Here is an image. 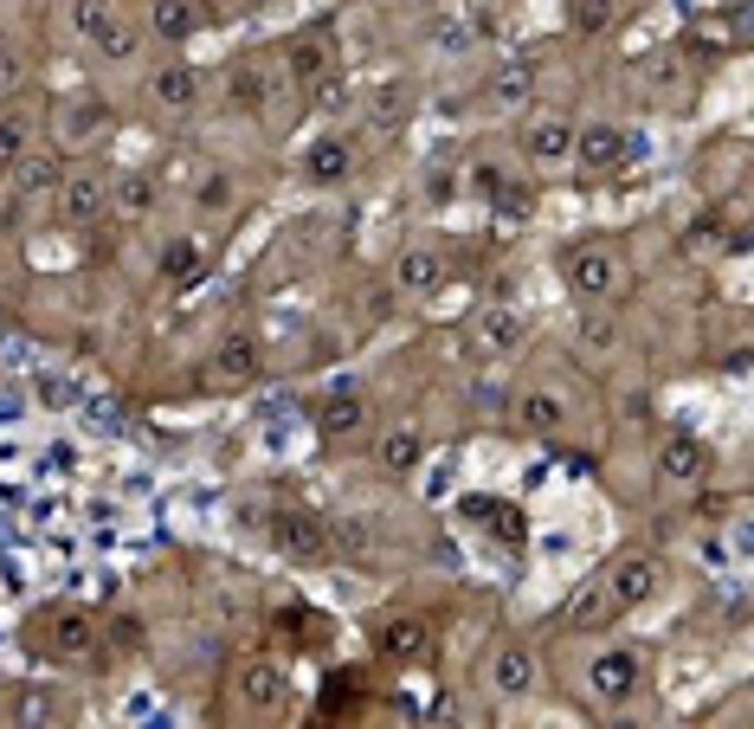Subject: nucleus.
Here are the masks:
<instances>
[{"mask_svg":"<svg viewBox=\"0 0 754 729\" xmlns=\"http://www.w3.org/2000/svg\"><path fill=\"white\" fill-rule=\"evenodd\" d=\"M665 582V569H658V555H619L613 575H607V594H613L619 607H645L651 594Z\"/></svg>","mask_w":754,"mask_h":729,"instance_id":"nucleus-8","label":"nucleus"},{"mask_svg":"<svg viewBox=\"0 0 754 729\" xmlns=\"http://www.w3.org/2000/svg\"><path fill=\"white\" fill-rule=\"evenodd\" d=\"M46 717H52V697L26 691V697H20V724H46Z\"/></svg>","mask_w":754,"mask_h":729,"instance_id":"nucleus-43","label":"nucleus"},{"mask_svg":"<svg viewBox=\"0 0 754 729\" xmlns=\"http://www.w3.org/2000/svg\"><path fill=\"white\" fill-rule=\"evenodd\" d=\"M561 420H567V407H561L554 394H542V387H529V394L516 401V427H523L529 439H554Z\"/></svg>","mask_w":754,"mask_h":729,"instance_id":"nucleus-22","label":"nucleus"},{"mask_svg":"<svg viewBox=\"0 0 754 729\" xmlns=\"http://www.w3.org/2000/svg\"><path fill=\"white\" fill-rule=\"evenodd\" d=\"M613 20H619V0H574V33L600 39V33H607Z\"/></svg>","mask_w":754,"mask_h":729,"instance_id":"nucleus-33","label":"nucleus"},{"mask_svg":"<svg viewBox=\"0 0 754 729\" xmlns=\"http://www.w3.org/2000/svg\"><path fill=\"white\" fill-rule=\"evenodd\" d=\"M567 285L581 297H594V303H607L625 285V259H619L613 246H574L567 252Z\"/></svg>","mask_w":754,"mask_h":729,"instance_id":"nucleus-2","label":"nucleus"},{"mask_svg":"<svg viewBox=\"0 0 754 729\" xmlns=\"http://www.w3.org/2000/svg\"><path fill=\"white\" fill-rule=\"evenodd\" d=\"M272 542L277 555H290L297 569H323L330 555H336V542H330V523L310 511H277L272 516Z\"/></svg>","mask_w":754,"mask_h":729,"instance_id":"nucleus-1","label":"nucleus"},{"mask_svg":"<svg viewBox=\"0 0 754 729\" xmlns=\"http://www.w3.org/2000/svg\"><path fill=\"white\" fill-rule=\"evenodd\" d=\"M394 285H374V291H368V316H394Z\"/></svg>","mask_w":754,"mask_h":729,"instance_id":"nucleus-44","label":"nucleus"},{"mask_svg":"<svg viewBox=\"0 0 754 729\" xmlns=\"http://www.w3.org/2000/svg\"><path fill=\"white\" fill-rule=\"evenodd\" d=\"M445 285V259L439 252H426V246H412L400 252V265H394V291H412V297H432Z\"/></svg>","mask_w":754,"mask_h":729,"instance_id":"nucleus-19","label":"nucleus"},{"mask_svg":"<svg viewBox=\"0 0 754 729\" xmlns=\"http://www.w3.org/2000/svg\"><path fill=\"white\" fill-rule=\"evenodd\" d=\"M490 91H496L503 104H529V91H536V59H510V65H496Z\"/></svg>","mask_w":754,"mask_h":729,"instance_id":"nucleus-31","label":"nucleus"},{"mask_svg":"<svg viewBox=\"0 0 754 729\" xmlns=\"http://www.w3.org/2000/svg\"><path fill=\"white\" fill-rule=\"evenodd\" d=\"M368 117H374V130H394V123H407V91H400V84H387V91L374 97V110H368Z\"/></svg>","mask_w":754,"mask_h":729,"instance_id":"nucleus-36","label":"nucleus"},{"mask_svg":"<svg viewBox=\"0 0 754 729\" xmlns=\"http://www.w3.org/2000/svg\"><path fill=\"white\" fill-rule=\"evenodd\" d=\"M368 427V401L355 394V387H336V394H323V407H316V433L323 439H348Z\"/></svg>","mask_w":754,"mask_h":729,"instance_id":"nucleus-14","label":"nucleus"},{"mask_svg":"<svg viewBox=\"0 0 754 729\" xmlns=\"http://www.w3.org/2000/svg\"><path fill=\"white\" fill-rule=\"evenodd\" d=\"M148 97L168 104V110H188V104L201 97V77L188 72V65H161V72L148 77Z\"/></svg>","mask_w":754,"mask_h":729,"instance_id":"nucleus-27","label":"nucleus"},{"mask_svg":"<svg viewBox=\"0 0 754 729\" xmlns=\"http://www.w3.org/2000/svg\"><path fill=\"white\" fill-rule=\"evenodd\" d=\"M26 148H33V123H26V117H0V175H7Z\"/></svg>","mask_w":754,"mask_h":729,"instance_id":"nucleus-34","label":"nucleus"},{"mask_svg":"<svg viewBox=\"0 0 754 729\" xmlns=\"http://www.w3.org/2000/svg\"><path fill=\"white\" fill-rule=\"evenodd\" d=\"M419 458H426L419 427H394V433H381V445H374V465H381V471H394V478H407Z\"/></svg>","mask_w":754,"mask_h":729,"instance_id":"nucleus-23","label":"nucleus"},{"mask_svg":"<svg viewBox=\"0 0 754 729\" xmlns=\"http://www.w3.org/2000/svg\"><path fill=\"white\" fill-rule=\"evenodd\" d=\"M161 278H168V285H201L206 278L201 239H168V246H161Z\"/></svg>","mask_w":754,"mask_h":729,"instance_id":"nucleus-24","label":"nucleus"},{"mask_svg":"<svg viewBox=\"0 0 754 729\" xmlns=\"http://www.w3.org/2000/svg\"><path fill=\"white\" fill-rule=\"evenodd\" d=\"M638 671H645V665H638V653L607 646V653L587 665V684H594V697H600V704H625V697L638 691Z\"/></svg>","mask_w":754,"mask_h":729,"instance_id":"nucleus-5","label":"nucleus"},{"mask_svg":"<svg viewBox=\"0 0 754 729\" xmlns=\"http://www.w3.org/2000/svg\"><path fill=\"white\" fill-rule=\"evenodd\" d=\"M232 691H239V704L246 710H284L290 704V671L277 665V658H246L239 671H232Z\"/></svg>","mask_w":754,"mask_h":729,"instance_id":"nucleus-3","label":"nucleus"},{"mask_svg":"<svg viewBox=\"0 0 754 729\" xmlns=\"http://www.w3.org/2000/svg\"><path fill=\"white\" fill-rule=\"evenodd\" d=\"M490 684H496L503 697H529V691H536V653L496 646V653H490Z\"/></svg>","mask_w":754,"mask_h":729,"instance_id":"nucleus-17","label":"nucleus"},{"mask_svg":"<svg viewBox=\"0 0 754 729\" xmlns=\"http://www.w3.org/2000/svg\"><path fill=\"white\" fill-rule=\"evenodd\" d=\"M20 77H26L20 46H13V39H0V97H13V91H20Z\"/></svg>","mask_w":754,"mask_h":729,"instance_id":"nucleus-37","label":"nucleus"},{"mask_svg":"<svg viewBox=\"0 0 754 729\" xmlns=\"http://www.w3.org/2000/svg\"><path fill=\"white\" fill-rule=\"evenodd\" d=\"M567 148H574V123H567V117H536V123L523 130V155L542 162V168H549V162H567Z\"/></svg>","mask_w":754,"mask_h":729,"instance_id":"nucleus-18","label":"nucleus"},{"mask_svg":"<svg viewBox=\"0 0 754 729\" xmlns=\"http://www.w3.org/2000/svg\"><path fill=\"white\" fill-rule=\"evenodd\" d=\"M91 46H97V52H104V59H117V65H123V59H130V52H136V26H130V20H117V13H110V20H104V26H97V33H91Z\"/></svg>","mask_w":754,"mask_h":729,"instance_id":"nucleus-32","label":"nucleus"},{"mask_svg":"<svg viewBox=\"0 0 754 729\" xmlns=\"http://www.w3.org/2000/svg\"><path fill=\"white\" fill-rule=\"evenodd\" d=\"M265 97H272V77L259 72V65H232V72H226V104H239V110H265Z\"/></svg>","mask_w":754,"mask_h":729,"instance_id":"nucleus-29","label":"nucleus"},{"mask_svg":"<svg viewBox=\"0 0 754 729\" xmlns=\"http://www.w3.org/2000/svg\"><path fill=\"white\" fill-rule=\"evenodd\" d=\"M716 232H722V219H716V214H703L696 226H690V246H716Z\"/></svg>","mask_w":754,"mask_h":729,"instance_id":"nucleus-45","label":"nucleus"},{"mask_svg":"<svg viewBox=\"0 0 754 729\" xmlns=\"http://www.w3.org/2000/svg\"><path fill=\"white\" fill-rule=\"evenodd\" d=\"M310 620H316L310 607H284V613H277V633H284V640H316V626H310Z\"/></svg>","mask_w":754,"mask_h":729,"instance_id":"nucleus-39","label":"nucleus"},{"mask_svg":"<svg viewBox=\"0 0 754 729\" xmlns=\"http://www.w3.org/2000/svg\"><path fill=\"white\" fill-rule=\"evenodd\" d=\"M561 620L574 626V633H594V626H613L619 620V600L607 594V582H587L567 594V607H561Z\"/></svg>","mask_w":754,"mask_h":729,"instance_id":"nucleus-13","label":"nucleus"},{"mask_svg":"<svg viewBox=\"0 0 754 729\" xmlns=\"http://www.w3.org/2000/svg\"><path fill=\"white\" fill-rule=\"evenodd\" d=\"M581 349H587V356H613L619 349V316L613 310H581Z\"/></svg>","mask_w":754,"mask_h":729,"instance_id":"nucleus-30","label":"nucleus"},{"mask_svg":"<svg viewBox=\"0 0 754 729\" xmlns=\"http://www.w3.org/2000/svg\"><path fill=\"white\" fill-rule=\"evenodd\" d=\"M104 20H110V0H71V26H77L84 39H91Z\"/></svg>","mask_w":754,"mask_h":729,"instance_id":"nucleus-38","label":"nucleus"},{"mask_svg":"<svg viewBox=\"0 0 754 729\" xmlns=\"http://www.w3.org/2000/svg\"><path fill=\"white\" fill-rule=\"evenodd\" d=\"M59 214L71 226H97V219L110 214V181H97V175H65L59 181Z\"/></svg>","mask_w":754,"mask_h":729,"instance_id":"nucleus-10","label":"nucleus"},{"mask_svg":"<svg viewBox=\"0 0 754 729\" xmlns=\"http://www.w3.org/2000/svg\"><path fill=\"white\" fill-rule=\"evenodd\" d=\"M490 194H496V207H503V214H529V188H516V181H503V175H496V181H490Z\"/></svg>","mask_w":754,"mask_h":729,"instance_id":"nucleus-40","label":"nucleus"},{"mask_svg":"<svg viewBox=\"0 0 754 729\" xmlns=\"http://www.w3.org/2000/svg\"><path fill=\"white\" fill-rule=\"evenodd\" d=\"M323 72H330V46L323 39H290L284 46V77L290 84H316Z\"/></svg>","mask_w":754,"mask_h":729,"instance_id":"nucleus-26","label":"nucleus"},{"mask_svg":"<svg viewBox=\"0 0 754 729\" xmlns=\"http://www.w3.org/2000/svg\"><path fill=\"white\" fill-rule=\"evenodd\" d=\"M7 175H13V194H20V201H33V194H59V181H65V155H33V148H26Z\"/></svg>","mask_w":754,"mask_h":729,"instance_id":"nucleus-16","label":"nucleus"},{"mask_svg":"<svg viewBox=\"0 0 754 729\" xmlns=\"http://www.w3.org/2000/svg\"><path fill=\"white\" fill-rule=\"evenodd\" d=\"M658 471H665L671 485H696V478L709 471V452H703V439L665 433V439H658Z\"/></svg>","mask_w":754,"mask_h":729,"instance_id":"nucleus-12","label":"nucleus"},{"mask_svg":"<svg viewBox=\"0 0 754 729\" xmlns=\"http://www.w3.org/2000/svg\"><path fill=\"white\" fill-rule=\"evenodd\" d=\"M252 374H259V343H252V336H226V343L213 349V381L246 387Z\"/></svg>","mask_w":754,"mask_h":729,"instance_id":"nucleus-20","label":"nucleus"},{"mask_svg":"<svg viewBox=\"0 0 754 729\" xmlns=\"http://www.w3.org/2000/svg\"><path fill=\"white\" fill-rule=\"evenodd\" d=\"M46 646L59 658H84L91 646H97V620L84 613V607H65V613H52L46 620Z\"/></svg>","mask_w":754,"mask_h":729,"instance_id":"nucleus-15","label":"nucleus"},{"mask_svg":"<svg viewBox=\"0 0 754 729\" xmlns=\"http://www.w3.org/2000/svg\"><path fill=\"white\" fill-rule=\"evenodd\" d=\"M516 343H523V316H516V310L496 303V310H478V316H471V343H465L471 362H490V356H503V349H516Z\"/></svg>","mask_w":754,"mask_h":729,"instance_id":"nucleus-9","label":"nucleus"},{"mask_svg":"<svg viewBox=\"0 0 754 729\" xmlns=\"http://www.w3.org/2000/svg\"><path fill=\"white\" fill-rule=\"evenodd\" d=\"M374 653L381 658H400V665H412V658L432 653V626L419 620V613H387L381 626H374Z\"/></svg>","mask_w":754,"mask_h":729,"instance_id":"nucleus-6","label":"nucleus"},{"mask_svg":"<svg viewBox=\"0 0 754 729\" xmlns=\"http://www.w3.org/2000/svg\"><path fill=\"white\" fill-rule=\"evenodd\" d=\"M465 516L478 523L483 536H496V542H510V549H523V511L516 504H496V498H471Z\"/></svg>","mask_w":754,"mask_h":729,"instance_id":"nucleus-21","label":"nucleus"},{"mask_svg":"<svg viewBox=\"0 0 754 729\" xmlns=\"http://www.w3.org/2000/svg\"><path fill=\"white\" fill-rule=\"evenodd\" d=\"M155 33L161 39H188L194 33V7L188 0H155Z\"/></svg>","mask_w":754,"mask_h":729,"instance_id":"nucleus-35","label":"nucleus"},{"mask_svg":"<svg viewBox=\"0 0 754 729\" xmlns=\"http://www.w3.org/2000/svg\"><path fill=\"white\" fill-rule=\"evenodd\" d=\"M201 207H206V214H226V207H232V181H226V175L201 181Z\"/></svg>","mask_w":754,"mask_h":729,"instance_id":"nucleus-41","label":"nucleus"},{"mask_svg":"<svg viewBox=\"0 0 754 729\" xmlns=\"http://www.w3.org/2000/svg\"><path fill=\"white\" fill-rule=\"evenodd\" d=\"M574 162H581V175H613L619 162L632 155V136L613 130V123H594V130H574V148H567Z\"/></svg>","mask_w":754,"mask_h":729,"instance_id":"nucleus-4","label":"nucleus"},{"mask_svg":"<svg viewBox=\"0 0 754 729\" xmlns=\"http://www.w3.org/2000/svg\"><path fill=\"white\" fill-rule=\"evenodd\" d=\"M310 181H323V188H336V181H348V168H355V148L343 143V136H316L310 143Z\"/></svg>","mask_w":754,"mask_h":729,"instance_id":"nucleus-25","label":"nucleus"},{"mask_svg":"<svg viewBox=\"0 0 754 729\" xmlns=\"http://www.w3.org/2000/svg\"><path fill=\"white\" fill-rule=\"evenodd\" d=\"M330 542L343 549L355 569H368V575H381V569H387V536H381L368 516H343V523L330 529Z\"/></svg>","mask_w":754,"mask_h":729,"instance_id":"nucleus-7","label":"nucleus"},{"mask_svg":"<svg viewBox=\"0 0 754 729\" xmlns=\"http://www.w3.org/2000/svg\"><path fill=\"white\" fill-rule=\"evenodd\" d=\"M104 130H110V104H104L97 91H84V97L59 104V143L65 148L91 143V136H104Z\"/></svg>","mask_w":754,"mask_h":729,"instance_id":"nucleus-11","label":"nucleus"},{"mask_svg":"<svg viewBox=\"0 0 754 729\" xmlns=\"http://www.w3.org/2000/svg\"><path fill=\"white\" fill-rule=\"evenodd\" d=\"M148 207H155V181L148 175H117L110 181V214L117 219H142Z\"/></svg>","mask_w":754,"mask_h":729,"instance_id":"nucleus-28","label":"nucleus"},{"mask_svg":"<svg viewBox=\"0 0 754 729\" xmlns=\"http://www.w3.org/2000/svg\"><path fill=\"white\" fill-rule=\"evenodd\" d=\"M316 110H348V91H343V84H336L330 72L316 77Z\"/></svg>","mask_w":754,"mask_h":729,"instance_id":"nucleus-42","label":"nucleus"}]
</instances>
